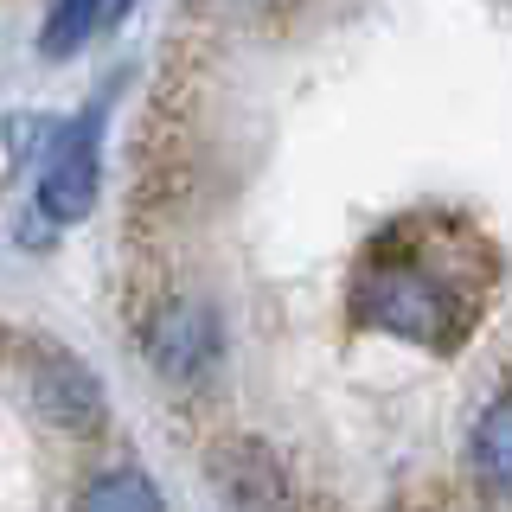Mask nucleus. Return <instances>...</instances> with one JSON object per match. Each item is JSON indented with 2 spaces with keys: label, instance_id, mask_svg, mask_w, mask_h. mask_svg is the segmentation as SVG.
Segmentation results:
<instances>
[{
  "label": "nucleus",
  "instance_id": "obj_1",
  "mask_svg": "<svg viewBox=\"0 0 512 512\" xmlns=\"http://www.w3.org/2000/svg\"><path fill=\"white\" fill-rule=\"evenodd\" d=\"M352 320L391 333V340H410L423 352H448L461 346V333L474 327V288H455L448 276L429 269L423 244H416V218L391 224V231L372 244L365 269L352 276Z\"/></svg>",
  "mask_w": 512,
  "mask_h": 512
},
{
  "label": "nucleus",
  "instance_id": "obj_5",
  "mask_svg": "<svg viewBox=\"0 0 512 512\" xmlns=\"http://www.w3.org/2000/svg\"><path fill=\"white\" fill-rule=\"evenodd\" d=\"M212 468H218V487L231 493L237 512H295V474L263 442H250V436L224 442L212 455Z\"/></svg>",
  "mask_w": 512,
  "mask_h": 512
},
{
  "label": "nucleus",
  "instance_id": "obj_8",
  "mask_svg": "<svg viewBox=\"0 0 512 512\" xmlns=\"http://www.w3.org/2000/svg\"><path fill=\"white\" fill-rule=\"evenodd\" d=\"M103 7L109 0H52V13H45V26H39V52L45 58H71L77 45L96 32Z\"/></svg>",
  "mask_w": 512,
  "mask_h": 512
},
{
  "label": "nucleus",
  "instance_id": "obj_3",
  "mask_svg": "<svg viewBox=\"0 0 512 512\" xmlns=\"http://www.w3.org/2000/svg\"><path fill=\"white\" fill-rule=\"evenodd\" d=\"M103 109H84L71 128H58L52 148H45V167H39V212L52 224H77L90 218L96 205V186H103Z\"/></svg>",
  "mask_w": 512,
  "mask_h": 512
},
{
  "label": "nucleus",
  "instance_id": "obj_4",
  "mask_svg": "<svg viewBox=\"0 0 512 512\" xmlns=\"http://www.w3.org/2000/svg\"><path fill=\"white\" fill-rule=\"evenodd\" d=\"M26 384H32V404H39L45 423L71 429V436H90V429H103V416H109L103 384H96L90 365L77 359V352H64L58 340H39V346H32V372H26Z\"/></svg>",
  "mask_w": 512,
  "mask_h": 512
},
{
  "label": "nucleus",
  "instance_id": "obj_7",
  "mask_svg": "<svg viewBox=\"0 0 512 512\" xmlns=\"http://www.w3.org/2000/svg\"><path fill=\"white\" fill-rule=\"evenodd\" d=\"M77 512H167V493L135 468H109L77 493Z\"/></svg>",
  "mask_w": 512,
  "mask_h": 512
},
{
  "label": "nucleus",
  "instance_id": "obj_9",
  "mask_svg": "<svg viewBox=\"0 0 512 512\" xmlns=\"http://www.w3.org/2000/svg\"><path fill=\"white\" fill-rule=\"evenodd\" d=\"M122 13H135V0H116V20H122Z\"/></svg>",
  "mask_w": 512,
  "mask_h": 512
},
{
  "label": "nucleus",
  "instance_id": "obj_2",
  "mask_svg": "<svg viewBox=\"0 0 512 512\" xmlns=\"http://www.w3.org/2000/svg\"><path fill=\"white\" fill-rule=\"evenodd\" d=\"M141 352L167 384H205L224 359V320L212 301L180 295L141 320Z\"/></svg>",
  "mask_w": 512,
  "mask_h": 512
},
{
  "label": "nucleus",
  "instance_id": "obj_6",
  "mask_svg": "<svg viewBox=\"0 0 512 512\" xmlns=\"http://www.w3.org/2000/svg\"><path fill=\"white\" fill-rule=\"evenodd\" d=\"M474 474L487 493H512V391H500L474 423V448H468Z\"/></svg>",
  "mask_w": 512,
  "mask_h": 512
}]
</instances>
